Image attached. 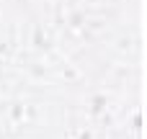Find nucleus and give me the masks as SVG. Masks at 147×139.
I'll use <instances>...</instances> for the list:
<instances>
[]
</instances>
